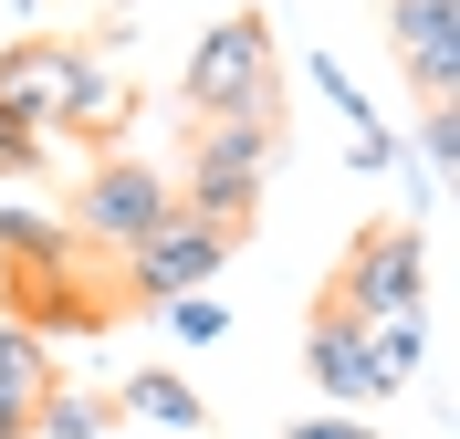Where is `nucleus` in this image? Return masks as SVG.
Instances as JSON below:
<instances>
[{
	"label": "nucleus",
	"instance_id": "obj_13",
	"mask_svg": "<svg viewBox=\"0 0 460 439\" xmlns=\"http://www.w3.org/2000/svg\"><path fill=\"white\" fill-rule=\"evenodd\" d=\"M157 324H168L178 346H220V335H230V303L199 283V293H178V303H157Z\"/></svg>",
	"mask_w": 460,
	"mask_h": 439
},
{
	"label": "nucleus",
	"instance_id": "obj_14",
	"mask_svg": "<svg viewBox=\"0 0 460 439\" xmlns=\"http://www.w3.org/2000/svg\"><path fill=\"white\" fill-rule=\"evenodd\" d=\"M304 84H314L324 105H335V116H345V126H376V105H367V84H356V74H345L335 53H304Z\"/></svg>",
	"mask_w": 460,
	"mask_h": 439
},
{
	"label": "nucleus",
	"instance_id": "obj_10",
	"mask_svg": "<svg viewBox=\"0 0 460 439\" xmlns=\"http://www.w3.org/2000/svg\"><path fill=\"white\" fill-rule=\"evenodd\" d=\"M115 418H146V429H168V439H199V387L168 377V366H137V377H115Z\"/></svg>",
	"mask_w": 460,
	"mask_h": 439
},
{
	"label": "nucleus",
	"instance_id": "obj_17",
	"mask_svg": "<svg viewBox=\"0 0 460 439\" xmlns=\"http://www.w3.org/2000/svg\"><path fill=\"white\" fill-rule=\"evenodd\" d=\"M283 439H376V429H367V418H356V408H335V418H293Z\"/></svg>",
	"mask_w": 460,
	"mask_h": 439
},
{
	"label": "nucleus",
	"instance_id": "obj_5",
	"mask_svg": "<svg viewBox=\"0 0 460 439\" xmlns=\"http://www.w3.org/2000/svg\"><path fill=\"white\" fill-rule=\"evenodd\" d=\"M335 303L345 314H429V231H419V220L356 231V251H345V272H335Z\"/></svg>",
	"mask_w": 460,
	"mask_h": 439
},
{
	"label": "nucleus",
	"instance_id": "obj_4",
	"mask_svg": "<svg viewBox=\"0 0 460 439\" xmlns=\"http://www.w3.org/2000/svg\"><path fill=\"white\" fill-rule=\"evenodd\" d=\"M272 157H283V126H272V116H199L178 199H189V209H220V220H252Z\"/></svg>",
	"mask_w": 460,
	"mask_h": 439
},
{
	"label": "nucleus",
	"instance_id": "obj_19",
	"mask_svg": "<svg viewBox=\"0 0 460 439\" xmlns=\"http://www.w3.org/2000/svg\"><path fill=\"white\" fill-rule=\"evenodd\" d=\"M11 11H22V22H42V0H11Z\"/></svg>",
	"mask_w": 460,
	"mask_h": 439
},
{
	"label": "nucleus",
	"instance_id": "obj_3",
	"mask_svg": "<svg viewBox=\"0 0 460 439\" xmlns=\"http://www.w3.org/2000/svg\"><path fill=\"white\" fill-rule=\"evenodd\" d=\"M178 94H189V116H272L283 105V53H272V22L261 11H230L189 42L178 63Z\"/></svg>",
	"mask_w": 460,
	"mask_h": 439
},
{
	"label": "nucleus",
	"instance_id": "obj_20",
	"mask_svg": "<svg viewBox=\"0 0 460 439\" xmlns=\"http://www.w3.org/2000/svg\"><path fill=\"white\" fill-rule=\"evenodd\" d=\"M0 303H11V272H0Z\"/></svg>",
	"mask_w": 460,
	"mask_h": 439
},
{
	"label": "nucleus",
	"instance_id": "obj_2",
	"mask_svg": "<svg viewBox=\"0 0 460 439\" xmlns=\"http://www.w3.org/2000/svg\"><path fill=\"white\" fill-rule=\"evenodd\" d=\"M241 231H252V220H220V209L168 199V220H157V231L115 251V272H126L115 293H126L137 314H157V303H178V293L220 283V272H230V251H241Z\"/></svg>",
	"mask_w": 460,
	"mask_h": 439
},
{
	"label": "nucleus",
	"instance_id": "obj_6",
	"mask_svg": "<svg viewBox=\"0 0 460 439\" xmlns=\"http://www.w3.org/2000/svg\"><path fill=\"white\" fill-rule=\"evenodd\" d=\"M168 199H178V189L146 168V157H105V168L74 189V209H63V220H74V241H84V251H126V241H146L157 220H168Z\"/></svg>",
	"mask_w": 460,
	"mask_h": 439
},
{
	"label": "nucleus",
	"instance_id": "obj_12",
	"mask_svg": "<svg viewBox=\"0 0 460 439\" xmlns=\"http://www.w3.org/2000/svg\"><path fill=\"white\" fill-rule=\"evenodd\" d=\"M53 377H63V366H53V346H42L31 324H11V314H0V398H11V408H31Z\"/></svg>",
	"mask_w": 460,
	"mask_h": 439
},
{
	"label": "nucleus",
	"instance_id": "obj_16",
	"mask_svg": "<svg viewBox=\"0 0 460 439\" xmlns=\"http://www.w3.org/2000/svg\"><path fill=\"white\" fill-rule=\"evenodd\" d=\"M42 157H53V136H31V126L11 116V105H0V178H31Z\"/></svg>",
	"mask_w": 460,
	"mask_h": 439
},
{
	"label": "nucleus",
	"instance_id": "obj_1",
	"mask_svg": "<svg viewBox=\"0 0 460 439\" xmlns=\"http://www.w3.org/2000/svg\"><path fill=\"white\" fill-rule=\"evenodd\" d=\"M0 105H11L31 136H126L137 84H126L105 53H84V42L22 31V42L0 53Z\"/></svg>",
	"mask_w": 460,
	"mask_h": 439
},
{
	"label": "nucleus",
	"instance_id": "obj_18",
	"mask_svg": "<svg viewBox=\"0 0 460 439\" xmlns=\"http://www.w3.org/2000/svg\"><path fill=\"white\" fill-rule=\"evenodd\" d=\"M22 418H31V408H11V398H0V439H22Z\"/></svg>",
	"mask_w": 460,
	"mask_h": 439
},
{
	"label": "nucleus",
	"instance_id": "obj_8",
	"mask_svg": "<svg viewBox=\"0 0 460 439\" xmlns=\"http://www.w3.org/2000/svg\"><path fill=\"white\" fill-rule=\"evenodd\" d=\"M387 31H398V63H408V84H419V105H450V84H460L450 0H387Z\"/></svg>",
	"mask_w": 460,
	"mask_h": 439
},
{
	"label": "nucleus",
	"instance_id": "obj_9",
	"mask_svg": "<svg viewBox=\"0 0 460 439\" xmlns=\"http://www.w3.org/2000/svg\"><path fill=\"white\" fill-rule=\"evenodd\" d=\"M0 272H84L74 220L42 199H0Z\"/></svg>",
	"mask_w": 460,
	"mask_h": 439
},
{
	"label": "nucleus",
	"instance_id": "obj_11",
	"mask_svg": "<svg viewBox=\"0 0 460 439\" xmlns=\"http://www.w3.org/2000/svg\"><path fill=\"white\" fill-rule=\"evenodd\" d=\"M115 429V398H94V387H42L31 398V418H22V439H105Z\"/></svg>",
	"mask_w": 460,
	"mask_h": 439
},
{
	"label": "nucleus",
	"instance_id": "obj_7",
	"mask_svg": "<svg viewBox=\"0 0 460 439\" xmlns=\"http://www.w3.org/2000/svg\"><path fill=\"white\" fill-rule=\"evenodd\" d=\"M304 377L335 398V408H376V366H367V314H345L335 293L304 324Z\"/></svg>",
	"mask_w": 460,
	"mask_h": 439
},
{
	"label": "nucleus",
	"instance_id": "obj_15",
	"mask_svg": "<svg viewBox=\"0 0 460 439\" xmlns=\"http://www.w3.org/2000/svg\"><path fill=\"white\" fill-rule=\"evenodd\" d=\"M460 168V105H419V178Z\"/></svg>",
	"mask_w": 460,
	"mask_h": 439
}]
</instances>
